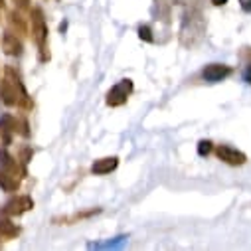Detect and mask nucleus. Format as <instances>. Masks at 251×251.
<instances>
[{
  "label": "nucleus",
  "mask_w": 251,
  "mask_h": 251,
  "mask_svg": "<svg viewBox=\"0 0 251 251\" xmlns=\"http://www.w3.org/2000/svg\"><path fill=\"white\" fill-rule=\"evenodd\" d=\"M32 34L34 40L40 48V59L48 61L50 51H48V24L44 20V12L40 8H32Z\"/></svg>",
  "instance_id": "obj_1"
},
{
  "label": "nucleus",
  "mask_w": 251,
  "mask_h": 251,
  "mask_svg": "<svg viewBox=\"0 0 251 251\" xmlns=\"http://www.w3.org/2000/svg\"><path fill=\"white\" fill-rule=\"evenodd\" d=\"M133 89H135V85H133L131 79H121L119 83H115V85L109 89L105 103H107L109 107H121V105L127 103V99L131 97Z\"/></svg>",
  "instance_id": "obj_2"
},
{
  "label": "nucleus",
  "mask_w": 251,
  "mask_h": 251,
  "mask_svg": "<svg viewBox=\"0 0 251 251\" xmlns=\"http://www.w3.org/2000/svg\"><path fill=\"white\" fill-rule=\"evenodd\" d=\"M216 154H218V158L222 162H226L229 166H243L247 162V156L241 151H237L233 147H227V145H218L216 147Z\"/></svg>",
  "instance_id": "obj_3"
},
{
  "label": "nucleus",
  "mask_w": 251,
  "mask_h": 251,
  "mask_svg": "<svg viewBox=\"0 0 251 251\" xmlns=\"http://www.w3.org/2000/svg\"><path fill=\"white\" fill-rule=\"evenodd\" d=\"M231 74H233V70L229 66H224V64H210L202 70L204 81H210V83H218V81L229 77Z\"/></svg>",
  "instance_id": "obj_4"
},
{
  "label": "nucleus",
  "mask_w": 251,
  "mask_h": 251,
  "mask_svg": "<svg viewBox=\"0 0 251 251\" xmlns=\"http://www.w3.org/2000/svg\"><path fill=\"white\" fill-rule=\"evenodd\" d=\"M32 208H34V200H32L30 196H16V198H12V200L4 206L2 214H4V216H22L24 212H28V210H32Z\"/></svg>",
  "instance_id": "obj_5"
},
{
  "label": "nucleus",
  "mask_w": 251,
  "mask_h": 251,
  "mask_svg": "<svg viewBox=\"0 0 251 251\" xmlns=\"http://www.w3.org/2000/svg\"><path fill=\"white\" fill-rule=\"evenodd\" d=\"M119 166V158L117 156H107V158H99L91 164V172L97 174V176H103V174H111L115 168Z\"/></svg>",
  "instance_id": "obj_6"
},
{
  "label": "nucleus",
  "mask_w": 251,
  "mask_h": 251,
  "mask_svg": "<svg viewBox=\"0 0 251 251\" xmlns=\"http://www.w3.org/2000/svg\"><path fill=\"white\" fill-rule=\"evenodd\" d=\"M0 166H2L6 172H10V174H14L16 178H24L26 176V172H24V168L6 152V151H2L0 152Z\"/></svg>",
  "instance_id": "obj_7"
},
{
  "label": "nucleus",
  "mask_w": 251,
  "mask_h": 251,
  "mask_svg": "<svg viewBox=\"0 0 251 251\" xmlns=\"http://www.w3.org/2000/svg\"><path fill=\"white\" fill-rule=\"evenodd\" d=\"M2 50L6 55H20L22 53V42L12 32H4L2 36Z\"/></svg>",
  "instance_id": "obj_8"
},
{
  "label": "nucleus",
  "mask_w": 251,
  "mask_h": 251,
  "mask_svg": "<svg viewBox=\"0 0 251 251\" xmlns=\"http://www.w3.org/2000/svg\"><path fill=\"white\" fill-rule=\"evenodd\" d=\"M0 133H2L4 145H10L12 133H16V119L10 117V115H2V117H0Z\"/></svg>",
  "instance_id": "obj_9"
},
{
  "label": "nucleus",
  "mask_w": 251,
  "mask_h": 251,
  "mask_svg": "<svg viewBox=\"0 0 251 251\" xmlns=\"http://www.w3.org/2000/svg\"><path fill=\"white\" fill-rule=\"evenodd\" d=\"M20 233V227L16 224L10 222V218H6L4 214H0V239H12Z\"/></svg>",
  "instance_id": "obj_10"
},
{
  "label": "nucleus",
  "mask_w": 251,
  "mask_h": 251,
  "mask_svg": "<svg viewBox=\"0 0 251 251\" xmlns=\"http://www.w3.org/2000/svg\"><path fill=\"white\" fill-rule=\"evenodd\" d=\"M0 188H2L4 192H16L20 188V178L6 172L4 168H0Z\"/></svg>",
  "instance_id": "obj_11"
},
{
  "label": "nucleus",
  "mask_w": 251,
  "mask_h": 251,
  "mask_svg": "<svg viewBox=\"0 0 251 251\" xmlns=\"http://www.w3.org/2000/svg\"><path fill=\"white\" fill-rule=\"evenodd\" d=\"M8 20H10V24L20 32V34H26L28 32V26H26V20L22 18V14L20 12H10V16H8Z\"/></svg>",
  "instance_id": "obj_12"
},
{
  "label": "nucleus",
  "mask_w": 251,
  "mask_h": 251,
  "mask_svg": "<svg viewBox=\"0 0 251 251\" xmlns=\"http://www.w3.org/2000/svg\"><path fill=\"white\" fill-rule=\"evenodd\" d=\"M212 151H214V145H212V141H208V139H202V141L198 143V154H200V156H208Z\"/></svg>",
  "instance_id": "obj_13"
},
{
  "label": "nucleus",
  "mask_w": 251,
  "mask_h": 251,
  "mask_svg": "<svg viewBox=\"0 0 251 251\" xmlns=\"http://www.w3.org/2000/svg\"><path fill=\"white\" fill-rule=\"evenodd\" d=\"M139 38L143 40V42H154V36H152V30H151V26H139Z\"/></svg>",
  "instance_id": "obj_14"
},
{
  "label": "nucleus",
  "mask_w": 251,
  "mask_h": 251,
  "mask_svg": "<svg viewBox=\"0 0 251 251\" xmlns=\"http://www.w3.org/2000/svg\"><path fill=\"white\" fill-rule=\"evenodd\" d=\"M32 156H34V151H32L30 147H24V149L20 151V160H22L24 164H28V162L32 160Z\"/></svg>",
  "instance_id": "obj_15"
},
{
  "label": "nucleus",
  "mask_w": 251,
  "mask_h": 251,
  "mask_svg": "<svg viewBox=\"0 0 251 251\" xmlns=\"http://www.w3.org/2000/svg\"><path fill=\"white\" fill-rule=\"evenodd\" d=\"M16 133H20L22 137H30L28 123H26V121H16Z\"/></svg>",
  "instance_id": "obj_16"
},
{
  "label": "nucleus",
  "mask_w": 251,
  "mask_h": 251,
  "mask_svg": "<svg viewBox=\"0 0 251 251\" xmlns=\"http://www.w3.org/2000/svg\"><path fill=\"white\" fill-rule=\"evenodd\" d=\"M243 79H245V83L251 85V59L247 61V66H245V70H243Z\"/></svg>",
  "instance_id": "obj_17"
},
{
  "label": "nucleus",
  "mask_w": 251,
  "mask_h": 251,
  "mask_svg": "<svg viewBox=\"0 0 251 251\" xmlns=\"http://www.w3.org/2000/svg\"><path fill=\"white\" fill-rule=\"evenodd\" d=\"M239 6L243 12H251V0H239Z\"/></svg>",
  "instance_id": "obj_18"
},
{
  "label": "nucleus",
  "mask_w": 251,
  "mask_h": 251,
  "mask_svg": "<svg viewBox=\"0 0 251 251\" xmlns=\"http://www.w3.org/2000/svg\"><path fill=\"white\" fill-rule=\"evenodd\" d=\"M212 2H214L216 6H224V4H227V0H212Z\"/></svg>",
  "instance_id": "obj_19"
},
{
  "label": "nucleus",
  "mask_w": 251,
  "mask_h": 251,
  "mask_svg": "<svg viewBox=\"0 0 251 251\" xmlns=\"http://www.w3.org/2000/svg\"><path fill=\"white\" fill-rule=\"evenodd\" d=\"M16 2H18L20 8H26V6H28V0H16Z\"/></svg>",
  "instance_id": "obj_20"
},
{
  "label": "nucleus",
  "mask_w": 251,
  "mask_h": 251,
  "mask_svg": "<svg viewBox=\"0 0 251 251\" xmlns=\"http://www.w3.org/2000/svg\"><path fill=\"white\" fill-rule=\"evenodd\" d=\"M4 8V0H0V10H2Z\"/></svg>",
  "instance_id": "obj_21"
}]
</instances>
